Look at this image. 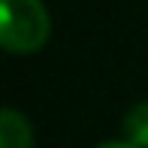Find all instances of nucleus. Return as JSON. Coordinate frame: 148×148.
<instances>
[{
	"mask_svg": "<svg viewBox=\"0 0 148 148\" xmlns=\"http://www.w3.org/2000/svg\"><path fill=\"white\" fill-rule=\"evenodd\" d=\"M51 21L42 0H0V39L12 55H30L49 39Z\"/></svg>",
	"mask_w": 148,
	"mask_h": 148,
	"instance_id": "obj_1",
	"label": "nucleus"
},
{
	"mask_svg": "<svg viewBox=\"0 0 148 148\" xmlns=\"http://www.w3.org/2000/svg\"><path fill=\"white\" fill-rule=\"evenodd\" d=\"M0 148H33L30 124L21 112L15 109L0 112Z\"/></svg>",
	"mask_w": 148,
	"mask_h": 148,
	"instance_id": "obj_2",
	"label": "nucleus"
},
{
	"mask_svg": "<svg viewBox=\"0 0 148 148\" xmlns=\"http://www.w3.org/2000/svg\"><path fill=\"white\" fill-rule=\"evenodd\" d=\"M124 142L133 148H148V100L136 103L124 115Z\"/></svg>",
	"mask_w": 148,
	"mask_h": 148,
	"instance_id": "obj_3",
	"label": "nucleus"
},
{
	"mask_svg": "<svg viewBox=\"0 0 148 148\" xmlns=\"http://www.w3.org/2000/svg\"><path fill=\"white\" fill-rule=\"evenodd\" d=\"M97 148H133V145H127V142H103V145H97Z\"/></svg>",
	"mask_w": 148,
	"mask_h": 148,
	"instance_id": "obj_4",
	"label": "nucleus"
}]
</instances>
